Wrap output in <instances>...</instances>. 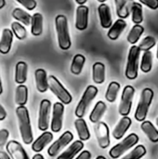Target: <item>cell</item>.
<instances>
[{
  "instance_id": "ffe728a7",
  "label": "cell",
  "mask_w": 158,
  "mask_h": 159,
  "mask_svg": "<svg viewBox=\"0 0 158 159\" xmlns=\"http://www.w3.org/2000/svg\"><path fill=\"white\" fill-rule=\"evenodd\" d=\"M34 79L36 89L39 92L44 93L48 89V78L44 69H37L34 72Z\"/></svg>"
},
{
  "instance_id": "5b68a950",
  "label": "cell",
  "mask_w": 158,
  "mask_h": 159,
  "mask_svg": "<svg viewBox=\"0 0 158 159\" xmlns=\"http://www.w3.org/2000/svg\"><path fill=\"white\" fill-rule=\"evenodd\" d=\"M97 94H98V89L95 86L90 85L87 88V89L85 90L80 102H78V104L75 108V111H74V115L78 118H83L90 102L95 99Z\"/></svg>"
},
{
  "instance_id": "f546056e",
  "label": "cell",
  "mask_w": 158,
  "mask_h": 159,
  "mask_svg": "<svg viewBox=\"0 0 158 159\" xmlns=\"http://www.w3.org/2000/svg\"><path fill=\"white\" fill-rule=\"evenodd\" d=\"M86 62V58L82 54H76L73 58V61L71 64V72L72 74L78 75L82 73L83 67Z\"/></svg>"
},
{
  "instance_id": "f6af8a7d",
  "label": "cell",
  "mask_w": 158,
  "mask_h": 159,
  "mask_svg": "<svg viewBox=\"0 0 158 159\" xmlns=\"http://www.w3.org/2000/svg\"><path fill=\"white\" fill-rule=\"evenodd\" d=\"M74 1H75L79 6H83L85 3H87V1H88V0H74Z\"/></svg>"
},
{
  "instance_id": "c3c4849f",
  "label": "cell",
  "mask_w": 158,
  "mask_h": 159,
  "mask_svg": "<svg viewBox=\"0 0 158 159\" xmlns=\"http://www.w3.org/2000/svg\"><path fill=\"white\" fill-rule=\"evenodd\" d=\"M3 93V87H2V82H1V77H0V95Z\"/></svg>"
},
{
  "instance_id": "7bdbcfd3",
  "label": "cell",
  "mask_w": 158,
  "mask_h": 159,
  "mask_svg": "<svg viewBox=\"0 0 158 159\" xmlns=\"http://www.w3.org/2000/svg\"><path fill=\"white\" fill-rule=\"evenodd\" d=\"M7 117V112L5 108L0 104V121H3Z\"/></svg>"
},
{
  "instance_id": "1f68e13d",
  "label": "cell",
  "mask_w": 158,
  "mask_h": 159,
  "mask_svg": "<svg viewBox=\"0 0 158 159\" xmlns=\"http://www.w3.org/2000/svg\"><path fill=\"white\" fill-rule=\"evenodd\" d=\"M143 33H144L143 26H142L140 24H135L131 28V30L129 31V33L128 34V37H127L128 42L131 45H135L139 41L140 37L142 35Z\"/></svg>"
},
{
  "instance_id": "7c38bea8",
  "label": "cell",
  "mask_w": 158,
  "mask_h": 159,
  "mask_svg": "<svg viewBox=\"0 0 158 159\" xmlns=\"http://www.w3.org/2000/svg\"><path fill=\"white\" fill-rule=\"evenodd\" d=\"M64 113V105L62 102H55L53 105V113L50 129L53 132H60L62 128V119Z\"/></svg>"
},
{
  "instance_id": "bcb514c9",
  "label": "cell",
  "mask_w": 158,
  "mask_h": 159,
  "mask_svg": "<svg viewBox=\"0 0 158 159\" xmlns=\"http://www.w3.org/2000/svg\"><path fill=\"white\" fill-rule=\"evenodd\" d=\"M33 159H45V158H44V157H43L42 155H40V154H36V155H34V156L33 157Z\"/></svg>"
},
{
  "instance_id": "277c9868",
  "label": "cell",
  "mask_w": 158,
  "mask_h": 159,
  "mask_svg": "<svg viewBox=\"0 0 158 159\" xmlns=\"http://www.w3.org/2000/svg\"><path fill=\"white\" fill-rule=\"evenodd\" d=\"M140 53H141V49L139 48V46L133 45L129 49L126 72H125L127 78L129 80H134L138 77Z\"/></svg>"
},
{
  "instance_id": "6da1fadb",
  "label": "cell",
  "mask_w": 158,
  "mask_h": 159,
  "mask_svg": "<svg viewBox=\"0 0 158 159\" xmlns=\"http://www.w3.org/2000/svg\"><path fill=\"white\" fill-rule=\"evenodd\" d=\"M16 115L18 117L19 129L21 139L25 144H31L34 141V136L28 109L25 106H19L16 109Z\"/></svg>"
},
{
  "instance_id": "816d5d0a",
  "label": "cell",
  "mask_w": 158,
  "mask_h": 159,
  "mask_svg": "<svg viewBox=\"0 0 158 159\" xmlns=\"http://www.w3.org/2000/svg\"><path fill=\"white\" fill-rule=\"evenodd\" d=\"M156 57H157V60H158V45H157V52H156Z\"/></svg>"
},
{
  "instance_id": "60d3db41",
  "label": "cell",
  "mask_w": 158,
  "mask_h": 159,
  "mask_svg": "<svg viewBox=\"0 0 158 159\" xmlns=\"http://www.w3.org/2000/svg\"><path fill=\"white\" fill-rule=\"evenodd\" d=\"M8 136H9V132L7 129H4L0 130V147H3L6 144L8 139Z\"/></svg>"
},
{
  "instance_id": "f907efd6",
  "label": "cell",
  "mask_w": 158,
  "mask_h": 159,
  "mask_svg": "<svg viewBox=\"0 0 158 159\" xmlns=\"http://www.w3.org/2000/svg\"><path fill=\"white\" fill-rule=\"evenodd\" d=\"M98 1H99L100 3H102H102H104V2H105L106 0H98Z\"/></svg>"
},
{
  "instance_id": "83f0119b",
  "label": "cell",
  "mask_w": 158,
  "mask_h": 159,
  "mask_svg": "<svg viewBox=\"0 0 158 159\" xmlns=\"http://www.w3.org/2000/svg\"><path fill=\"white\" fill-rule=\"evenodd\" d=\"M43 32V16L41 13H34L32 16L31 33L34 36H39Z\"/></svg>"
},
{
  "instance_id": "ac0fdd59",
  "label": "cell",
  "mask_w": 158,
  "mask_h": 159,
  "mask_svg": "<svg viewBox=\"0 0 158 159\" xmlns=\"http://www.w3.org/2000/svg\"><path fill=\"white\" fill-rule=\"evenodd\" d=\"M53 140V134L48 131L42 133L32 144V150L35 153H40Z\"/></svg>"
},
{
  "instance_id": "8fae6325",
  "label": "cell",
  "mask_w": 158,
  "mask_h": 159,
  "mask_svg": "<svg viewBox=\"0 0 158 159\" xmlns=\"http://www.w3.org/2000/svg\"><path fill=\"white\" fill-rule=\"evenodd\" d=\"M95 134L99 143V146L102 149H106L110 145V132L109 127L104 122H99L95 126Z\"/></svg>"
},
{
  "instance_id": "3957f363",
  "label": "cell",
  "mask_w": 158,
  "mask_h": 159,
  "mask_svg": "<svg viewBox=\"0 0 158 159\" xmlns=\"http://www.w3.org/2000/svg\"><path fill=\"white\" fill-rule=\"evenodd\" d=\"M154 98V91L153 89L146 88L142 91L141 98L135 112V119L139 122H143L146 119V116L148 115L149 107L152 103Z\"/></svg>"
},
{
  "instance_id": "d6986e66",
  "label": "cell",
  "mask_w": 158,
  "mask_h": 159,
  "mask_svg": "<svg viewBox=\"0 0 158 159\" xmlns=\"http://www.w3.org/2000/svg\"><path fill=\"white\" fill-rule=\"evenodd\" d=\"M13 42V32L10 29H4L0 40V53L7 54L10 51Z\"/></svg>"
},
{
  "instance_id": "ba28073f",
  "label": "cell",
  "mask_w": 158,
  "mask_h": 159,
  "mask_svg": "<svg viewBox=\"0 0 158 159\" xmlns=\"http://www.w3.org/2000/svg\"><path fill=\"white\" fill-rule=\"evenodd\" d=\"M135 95V89L132 86H126L122 92V97L120 104L118 107V112L122 116H128L131 111L132 102Z\"/></svg>"
},
{
  "instance_id": "d6a6232c",
  "label": "cell",
  "mask_w": 158,
  "mask_h": 159,
  "mask_svg": "<svg viewBox=\"0 0 158 159\" xmlns=\"http://www.w3.org/2000/svg\"><path fill=\"white\" fill-rule=\"evenodd\" d=\"M120 89V84L118 82L113 81L109 84L106 93H105V99L109 102H115L117 97V94Z\"/></svg>"
},
{
  "instance_id": "7a4b0ae2",
  "label": "cell",
  "mask_w": 158,
  "mask_h": 159,
  "mask_svg": "<svg viewBox=\"0 0 158 159\" xmlns=\"http://www.w3.org/2000/svg\"><path fill=\"white\" fill-rule=\"evenodd\" d=\"M55 27L60 48L62 50L69 49L72 46V41L69 34L67 18L64 15H58L55 18Z\"/></svg>"
},
{
  "instance_id": "4316f807",
  "label": "cell",
  "mask_w": 158,
  "mask_h": 159,
  "mask_svg": "<svg viewBox=\"0 0 158 159\" xmlns=\"http://www.w3.org/2000/svg\"><path fill=\"white\" fill-rule=\"evenodd\" d=\"M106 109H107V106H106V104L102 101L98 102L95 104L92 112L89 115L90 122H92V123H99L101 118L102 117V116L106 112Z\"/></svg>"
},
{
  "instance_id": "484cf974",
  "label": "cell",
  "mask_w": 158,
  "mask_h": 159,
  "mask_svg": "<svg viewBox=\"0 0 158 159\" xmlns=\"http://www.w3.org/2000/svg\"><path fill=\"white\" fill-rule=\"evenodd\" d=\"M141 129L152 143H158V130L152 122L143 121L141 125Z\"/></svg>"
},
{
  "instance_id": "f35d334b",
  "label": "cell",
  "mask_w": 158,
  "mask_h": 159,
  "mask_svg": "<svg viewBox=\"0 0 158 159\" xmlns=\"http://www.w3.org/2000/svg\"><path fill=\"white\" fill-rule=\"evenodd\" d=\"M18 3H20L21 6H23L28 10H33L36 7L37 3L35 0H16Z\"/></svg>"
},
{
  "instance_id": "e0dca14e",
  "label": "cell",
  "mask_w": 158,
  "mask_h": 159,
  "mask_svg": "<svg viewBox=\"0 0 158 159\" xmlns=\"http://www.w3.org/2000/svg\"><path fill=\"white\" fill-rule=\"evenodd\" d=\"M131 119L129 116H123L113 131V136L115 140H120L124 137L126 132L131 126Z\"/></svg>"
},
{
  "instance_id": "7402d4cb",
  "label": "cell",
  "mask_w": 158,
  "mask_h": 159,
  "mask_svg": "<svg viewBox=\"0 0 158 159\" xmlns=\"http://www.w3.org/2000/svg\"><path fill=\"white\" fill-rule=\"evenodd\" d=\"M127 27V22L125 21V20L123 19H118L113 25L112 27L109 29L108 31V37L111 40H116L118 39V37L121 35V34L124 32V30Z\"/></svg>"
},
{
  "instance_id": "ab89813d",
  "label": "cell",
  "mask_w": 158,
  "mask_h": 159,
  "mask_svg": "<svg viewBox=\"0 0 158 159\" xmlns=\"http://www.w3.org/2000/svg\"><path fill=\"white\" fill-rule=\"evenodd\" d=\"M139 1L151 9H157L158 8V0H139Z\"/></svg>"
},
{
  "instance_id": "52a82bcc",
  "label": "cell",
  "mask_w": 158,
  "mask_h": 159,
  "mask_svg": "<svg viewBox=\"0 0 158 159\" xmlns=\"http://www.w3.org/2000/svg\"><path fill=\"white\" fill-rule=\"evenodd\" d=\"M48 89L63 104H70L72 102L71 94L54 75L48 76Z\"/></svg>"
},
{
  "instance_id": "74e56055",
  "label": "cell",
  "mask_w": 158,
  "mask_h": 159,
  "mask_svg": "<svg viewBox=\"0 0 158 159\" xmlns=\"http://www.w3.org/2000/svg\"><path fill=\"white\" fill-rule=\"evenodd\" d=\"M156 44V40L153 36H146L145 38L142 39V41L139 45V48L141 51H149L151 48H153Z\"/></svg>"
},
{
  "instance_id": "8992f818",
  "label": "cell",
  "mask_w": 158,
  "mask_h": 159,
  "mask_svg": "<svg viewBox=\"0 0 158 159\" xmlns=\"http://www.w3.org/2000/svg\"><path fill=\"white\" fill-rule=\"evenodd\" d=\"M139 142V136L135 133L129 134L128 137H126L122 142L115 144L110 151L109 155L112 158L116 159L120 157L123 154H125L128 150L135 146Z\"/></svg>"
},
{
  "instance_id": "d590c367",
  "label": "cell",
  "mask_w": 158,
  "mask_h": 159,
  "mask_svg": "<svg viewBox=\"0 0 158 159\" xmlns=\"http://www.w3.org/2000/svg\"><path fill=\"white\" fill-rule=\"evenodd\" d=\"M11 29L13 34L19 40H23L27 36V31L25 27L18 21H14L11 23Z\"/></svg>"
},
{
  "instance_id": "7dc6e473",
  "label": "cell",
  "mask_w": 158,
  "mask_h": 159,
  "mask_svg": "<svg viewBox=\"0 0 158 159\" xmlns=\"http://www.w3.org/2000/svg\"><path fill=\"white\" fill-rule=\"evenodd\" d=\"M6 6V0H0V9Z\"/></svg>"
},
{
  "instance_id": "681fc988",
  "label": "cell",
  "mask_w": 158,
  "mask_h": 159,
  "mask_svg": "<svg viewBox=\"0 0 158 159\" xmlns=\"http://www.w3.org/2000/svg\"><path fill=\"white\" fill-rule=\"evenodd\" d=\"M96 159H106V158H105L103 156H99V157H98Z\"/></svg>"
},
{
  "instance_id": "9a60e30c",
  "label": "cell",
  "mask_w": 158,
  "mask_h": 159,
  "mask_svg": "<svg viewBox=\"0 0 158 159\" xmlns=\"http://www.w3.org/2000/svg\"><path fill=\"white\" fill-rule=\"evenodd\" d=\"M98 13L102 27L104 29H110L113 25V20L109 6L105 3L101 4L98 7Z\"/></svg>"
},
{
  "instance_id": "5bb4252c",
  "label": "cell",
  "mask_w": 158,
  "mask_h": 159,
  "mask_svg": "<svg viewBox=\"0 0 158 159\" xmlns=\"http://www.w3.org/2000/svg\"><path fill=\"white\" fill-rule=\"evenodd\" d=\"M88 25V7L85 5L78 6L75 16V28L79 31H84Z\"/></svg>"
},
{
  "instance_id": "ee69618b",
  "label": "cell",
  "mask_w": 158,
  "mask_h": 159,
  "mask_svg": "<svg viewBox=\"0 0 158 159\" xmlns=\"http://www.w3.org/2000/svg\"><path fill=\"white\" fill-rule=\"evenodd\" d=\"M0 159H11L10 157L4 151H0Z\"/></svg>"
},
{
  "instance_id": "30bf717a",
  "label": "cell",
  "mask_w": 158,
  "mask_h": 159,
  "mask_svg": "<svg viewBox=\"0 0 158 159\" xmlns=\"http://www.w3.org/2000/svg\"><path fill=\"white\" fill-rule=\"evenodd\" d=\"M73 139H74L73 133L71 131H65L56 142H54L49 146V148L47 149L48 156L51 157H56L65 146H67L73 141Z\"/></svg>"
},
{
  "instance_id": "f5cc1de1",
  "label": "cell",
  "mask_w": 158,
  "mask_h": 159,
  "mask_svg": "<svg viewBox=\"0 0 158 159\" xmlns=\"http://www.w3.org/2000/svg\"><path fill=\"white\" fill-rule=\"evenodd\" d=\"M156 125H157V127H158V117L156 118Z\"/></svg>"
},
{
  "instance_id": "4fadbf2b",
  "label": "cell",
  "mask_w": 158,
  "mask_h": 159,
  "mask_svg": "<svg viewBox=\"0 0 158 159\" xmlns=\"http://www.w3.org/2000/svg\"><path fill=\"white\" fill-rule=\"evenodd\" d=\"M6 148L12 159H30L22 145L17 141L8 142Z\"/></svg>"
},
{
  "instance_id": "b9f144b4",
  "label": "cell",
  "mask_w": 158,
  "mask_h": 159,
  "mask_svg": "<svg viewBox=\"0 0 158 159\" xmlns=\"http://www.w3.org/2000/svg\"><path fill=\"white\" fill-rule=\"evenodd\" d=\"M90 158H91V154H90V152H89V151H87V150H85V151L81 152V153L78 155V157H75V159H90Z\"/></svg>"
},
{
  "instance_id": "8d00e7d4",
  "label": "cell",
  "mask_w": 158,
  "mask_h": 159,
  "mask_svg": "<svg viewBox=\"0 0 158 159\" xmlns=\"http://www.w3.org/2000/svg\"><path fill=\"white\" fill-rule=\"evenodd\" d=\"M146 155V148L143 145H137L129 154L122 159H141Z\"/></svg>"
},
{
  "instance_id": "44dd1931",
  "label": "cell",
  "mask_w": 158,
  "mask_h": 159,
  "mask_svg": "<svg viewBox=\"0 0 158 159\" xmlns=\"http://www.w3.org/2000/svg\"><path fill=\"white\" fill-rule=\"evenodd\" d=\"M83 148H84L83 142L80 140L75 141L62 154H61L57 159H73Z\"/></svg>"
},
{
  "instance_id": "603a6c76",
  "label": "cell",
  "mask_w": 158,
  "mask_h": 159,
  "mask_svg": "<svg viewBox=\"0 0 158 159\" xmlns=\"http://www.w3.org/2000/svg\"><path fill=\"white\" fill-rule=\"evenodd\" d=\"M28 65L25 61H19L15 69V82L19 85H23L27 80Z\"/></svg>"
},
{
  "instance_id": "cb8c5ba5",
  "label": "cell",
  "mask_w": 158,
  "mask_h": 159,
  "mask_svg": "<svg viewBox=\"0 0 158 159\" xmlns=\"http://www.w3.org/2000/svg\"><path fill=\"white\" fill-rule=\"evenodd\" d=\"M74 127L77 131V135L82 142H86L89 140L90 138V132L88 129V127L87 125V122L83 118H77L74 121Z\"/></svg>"
},
{
  "instance_id": "2e32d148",
  "label": "cell",
  "mask_w": 158,
  "mask_h": 159,
  "mask_svg": "<svg viewBox=\"0 0 158 159\" xmlns=\"http://www.w3.org/2000/svg\"><path fill=\"white\" fill-rule=\"evenodd\" d=\"M116 14L119 19H126L131 13V7L134 3L133 0H115Z\"/></svg>"
},
{
  "instance_id": "e575fe53",
  "label": "cell",
  "mask_w": 158,
  "mask_h": 159,
  "mask_svg": "<svg viewBox=\"0 0 158 159\" xmlns=\"http://www.w3.org/2000/svg\"><path fill=\"white\" fill-rule=\"evenodd\" d=\"M153 66V54L152 52L149 51H144L142 61H141V70L143 73H149L152 70Z\"/></svg>"
},
{
  "instance_id": "4dcf8cb0",
  "label": "cell",
  "mask_w": 158,
  "mask_h": 159,
  "mask_svg": "<svg viewBox=\"0 0 158 159\" xmlns=\"http://www.w3.org/2000/svg\"><path fill=\"white\" fill-rule=\"evenodd\" d=\"M12 17L17 20L18 21L23 23V25H30L31 22H32V16L27 13L25 10L21 9V8H19V7H16L13 9L12 11Z\"/></svg>"
},
{
  "instance_id": "f1b7e54d",
  "label": "cell",
  "mask_w": 158,
  "mask_h": 159,
  "mask_svg": "<svg viewBox=\"0 0 158 159\" xmlns=\"http://www.w3.org/2000/svg\"><path fill=\"white\" fill-rule=\"evenodd\" d=\"M28 101V89L24 85H19L16 89L15 102L19 106H24Z\"/></svg>"
},
{
  "instance_id": "9c48e42d",
  "label": "cell",
  "mask_w": 158,
  "mask_h": 159,
  "mask_svg": "<svg viewBox=\"0 0 158 159\" xmlns=\"http://www.w3.org/2000/svg\"><path fill=\"white\" fill-rule=\"evenodd\" d=\"M51 102L48 100H43L40 102L38 114V129L41 131H47L49 127V115Z\"/></svg>"
},
{
  "instance_id": "836d02e7",
  "label": "cell",
  "mask_w": 158,
  "mask_h": 159,
  "mask_svg": "<svg viewBox=\"0 0 158 159\" xmlns=\"http://www.w3.org/2000/svg\"><path fill=\"white\" fill-rule=\"evenodd\" d=\"M131 15L132 21L135 24H140L143 21V13H142V6L141 3L134 2L131 7Z\"/></svg>"
},
{
  "instance_id": "d4e9b609",
  "label": "cell",
  "mask_w": 158,
  "mask_h": 159,
  "mask_svg": "<svg viewBox=\"0 0 158 159\" xmlns=\"http://www.w3.org/2000/svg\"><path fill=\"white\" fill-rule=\"evenodd\" d=\"M92 79L96 84H102L105 81V65L102 62H95L92 66Z\"/></svg>"
}]
</instances>
